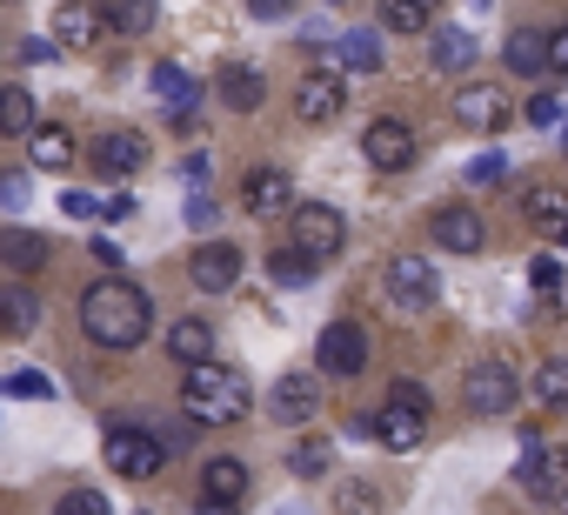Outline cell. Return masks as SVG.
Instances as JSON below:
<instances>
[{"instance_id":"obj_11","label":"cell","mask_w":568,"mask_h":515,"mask_svg":"<svg viewBox=\"0 0 568 515\" xmlns=\"http://www.w3.org/2000/svg\"><path fill=\"white\" fill-rule=\"evenodd\" d=\"M315 415H322V382H315V375H281V382L267 388V422L308 428Z\"/></svg>"},{"instance_id":"obj_38","label":"cell","mask_w":568,"mask_h":515,"mask_svg":"<svg viewBox=\"0 0 568 515\" xmlns=\"http://www.w3.org/2000/svg\"><path fill=\"white\" fill-rule=\"evenodd\" d=\"M54 515H114V508H108L101 488H68V495L54 502Z\"/></svg>"},{"instance_id":"obj_2","label":"cell","mask_w":568,"mask_h":515,"mask_svg":"<svg viewBox=\"0 0 568 515\" xmlns=\"http://www.w3.org/2000/svg\"><path fill=\"white\" fill-rule=\"evenodd\" d=\"M181 408H187V422L227 428V422H241L254 408V388H247V375L234 362H201V368L181 375Z\"/></svg>"},{"instance_id":"obj_8","label":"cell","mask_w":568,"mask_h":515,"mask_svg":"<svg viewBox=\"0 0 568 515\" xmlns=\"http://www.w3.org/2000/svg\"><path fill=\"white\" fill-rule=\"evenodd\" d=\"M161 462H168V448H161L154 428H128V422L108 428V468H114V475L148 482V475H161Z\"/></svg>"},{"instance_id":"obj_32","label":"cell","mask_w":568,"mask_h":515,"mask_svg":"<svg viewBox=\"0 0 568 515\" xmlns=\"http://www.w3.org/2000/svg\"><path fill=\"white\" fill-rule=\"evenodd\" d=\"M328 468H335V442H328V435H302V442L288 448V475L315 482V475H328Z\"/></svg>"},{"instance_id":"obj_39","label":"cell","mask_w":568,"mask_h":515,"mask_svg":"<svg viewBox=\"0 0 568 515\" xmlns=\"http://www.w3.org/2000/svg\"><path fill=\"white\" fill-rule=\"evenodd\" d=\"M0 388H8V395H54V382H48L41 368H14L8 382H0Z\"/></svg>"},{"instance_id":"obj_46","label":"cell","mask_w":568,"mask_h":515,"mask_svg":"<svg viewBox=\"0 0 568 515\" xmlns=\"http://www.w3.org/2000/svg\"><path fill=\"white\" fill-rule=\"evenodd\" d=\"M528 121H535V128H555V121H561L555 94H535V101H528Z\"/></svg>"},{"instance_id":"obj_20","label":"cell","mask_w":568,"mask_h":515,"mask_svg":"<svg viewBox=\"0 0 568 515\" xmlns=\"http://www.w3.org/2000/svg\"><path fill=\"white\" fill-rule=\"evenodd\" d=\"M247 495V462L241 455H207L201 462V502H234L241 508Z\"/></svg>"},{"instance_id":"obj_40","label":"cell","mask_w":568,"mask_h":515,"mask_svg":"<svg viewBox=\"0 0 568 515\" xmlns=\"http://www.w3.org/2000/svg\"><path fill=\"white\" fill-rule=\"evenodd\" d=\"M548 81H568V21L548 28Z\"/></svg>"},{"instance_id":"obj_31","label":"cell","mask_w":568,"mask_h":515,"mask_svg":"<svg viewBox=\"0 0 568 515\" xmlns=\"http://www.w3.org/2000/svg\"><path fill=\"white\" fill-rule=\"evenodd\" d=\"M34 128H41V114H34V94H28V88H0V134L28 141Z\"/></svg>"},{"instance_id":"obj_29","label":"cell","mask_w":568,"mask_h":515,"mask_svg":"<svg viewBox=\"0 0 568 515\" xmlns=\"http://www.w3.org/2000/svg\"><path fill=\"white\" fill-rule=\"evenodd\" d=\"M335 61H342V74H375L382 68V34L375 28H348L335 41Z\"/></svg>"},{"instance_id":"obj_44","label":"cell","mask_w":568,"mask_h":515,"mask_svg":"<svg viewBox=\"0 0 568 515\" xmlns=\"http://www.w3.org/2000/svg\"><path fill=\"white\" fill-rule=\"evenodd\" d=\"M61 208H68L74 221H94V214H108V201H94V194H81V188H74V194H61Z\"/></svg>"},{"instance_id":"obj_53","label":"cell","mask_w":568,"mask_h":515,"mask_svg":"<svg viewBox=\"0 0 568 515\" xmlns=\"http://www.w3.org/2000/svg\"><path fill=\"white\" fill-rule=\"evenodd\" d=\"M555 515H568V502H561V508H555Z\"/></svg>"},{"instance_id":"obj_9","label":"cell","mask_w":568,"mask_h":515,"mask_svg":"<svg viewBox=\"0 0 568 515\" xmlns=\"http://www.w3.org/2000/svg\"><path fill=\"white\" fill-rule=\"evenodd\" d=\"M455 121H462L468 134H501V128H508V94H501V81H462V88H455Z\"/></svg>"},{"instance_id":"obj_28","label":"cell","mask_w":568,"mask_h":515,"mask_svg":"<svg viewBox=\"0 0 568 515\" xmlns=\"http://www.w3.org/2000/svg\"><path fill=\"white\" fill-rule=\"evenodd\" d=\"M34 322H41V295L28 282H8L0 289V335H28Z\"/></svg>"},{"instance_id":"obj_18","label":"cell","mask_w":568,"mask_h":515,"mask_svg":"<svg viewBox=\"0 0 568 515\" xmlns=\"http://www.w3.org/2000/svg\"><path fill=\"white\" fill-rule=\"evenodd\" d=\"M475 54H481L475 28H455V21L428 28V68H435V74H468V68H475Z\"/></svg>"},{"instance_id":"obj_22","label":"cell","mask_w":568,"mask_h":515,"mask_svg":"<svg viewBox=\"0 0 568 515\" xmlns=\"http://www.w3.org/2000/svg\"><path fill=\"white\" fill-rule=\"evenodd\" d=\"M94 41H101V14L88 8V0H68V8H54V48L81 54V48H94Z\"/></svg>"},{"instance_id":"obj_51","label":"cell","mask_w":568,"mask_h":515,"mask_svg":"<svg viewBox=\"0 0 568 515\" xmlns=\"http://www.w3.org/2000/svg\"><path fill=\"white\" fill-rule=\"evenodd\" d=\"M561 154H568V121H561Z\"/></svg>"},{"instance_id":"obj_45","label":"cell","mask_w":568,"mask_h":515,"mask_svg":"<svg viewBox=\"0 0 568 515\" xmlns=\"http://www.w3.org/2000/svg\"><path fill=\"white\" fill-rule=\"evenodd\" d=\"M388 402H402V408H422V415H428V388H422V382H395V388H388Z\"/></svg>"},{"instance_id":"obj_10","label":"cell","mask_w":568,"mask_h":515,"mask_svg":"<svg viewBox=\"0 0 568 515\" xmlns=\"http://www.w3.org/2000/svg\"><path fill=\"white\" fill-rule=\"evenodd\" d=\"M428 241L448 248V254H481V248H488V221H481L468 201H448V208L428 214Z\"/></svg>"},{"instance_id":"obj_14","label":"cell","mask_w":568,"mask_h":515,"mask_svg":"<svg viewBox=\"0 0 568 515\" xmlns=\"http://www.w3.org/2000/svg\"><path fill=\"white\" fill-rule=\"evenodd\" d=\"M187 282H194L201 295H227V289L241 282V248H234V241H201V248L187 254Z\"/></svg>"},{"instance_id":"obj_12","label":"cell","mask_w":568,"mask_h":515,"mask_svg":"<svg viewBox=\"0 0 568 515\" xmlns=\"http://www.w3.org/2000/svg\"><path fill=\"white\" fill-rule=\"evenodd\" d=\"M342 101H348V81L328 74V68H315V74L295 81V121H302V128H328V121L342 114Z\"/></svg>"},{"instance_id":"obj_21","label":"cell","mask_w":568,"mask_h":515,"mask_svg":"<svg viewBox=\"0 0 568 515\" xmlns=\"http://www.w3.org/2000/svg\"><path fill=\"white\" fill-rule=\"evenodd\" d=\"M501 61H508V74H515V81L548 74V34H541V28H515V34L501 41Z\"/></svg>"},{"instance_id":"obj_49","label":"cell","mask_w":568,"mask_h":515,"mask_svg":"<svg viewBox=\"0 0 568 515\" xmlns=\"http://www.w3.org/2000/svg\"><path fill=\"white\" fill-rule=\"evenodd\" d=\"M201 515H241L234 502H201Z\"/></svg>"},{"instance_id":"obj_4","label":"cell","mask_w":568,"mask_h":515,"mask_svg":"<svg viewBox=\"0 0 568 515\" xmlns=\"http://www.w3.org/2000/svg\"><path fill=\"white\" fill-rule=\"evenodd\" d=\"M362 161H368L375 174H408V168L422 161V134H415L408 121L382 114V121H368V128H362Z\"/></svg>"},{"instance_id":"obj_48","label":"cell","mask_w":568,"mask_h":515,"mask_svg":"<svg viewBox=\"0 0 568 515\" xmlns=\"http://www.w3.org/2000/svg\"><path fill=\"white\" fill-rule=\"evenodd\" d=\"M207 221H214V201H207V194H194V201H187V228H207Z\"/></svg>"},{"instance_id":"obj_5","label":"cell","mask_w":568,"mask_h":515,"mask_svg":"<svg viewBox=\"0 0 568 515\" xmlns=\"http://www.w3.org/2000/svg\"><path fill=\"white\" fill-rule=\"evenodd\" d=\"M515 482H521L541 508H561V502H568V448H561V442H535V435H528V455H521Z\"/></svg>"},{"instance_id":"obj_30","label":"cell","mask_w":568,"mask_h":515,"mask_svg":"<svg viewBox=\"0 0 568 515\" xmlns=\"http://www.w3.org/2000/svg\"><path fill=\"white\" fill-rule=\"evenodd\" d=\"M528 395H535V408H568V362L561 355H548V362H535V375H528Z\"/></svg>"},{"instance_id":"obj_19","label":"cell","mask_w":568,"mask_h":515,"mask_svg":"<svg viewBox=\"0 0 568 515\" xmlns=\"http://www.w3.org/2000/svg\"><path fill=\"white\" fill-rule=\"evenodd\" d=\"M48 262H54V248H48L34 228H0V269H14V275L28 282V275H41Z\"/></svg>"},{"instance_id":"obj_37","label":"cell","mask_w":568,"mask_h":515,"mask_svg":"<svg viewBox=\"0 0 568 515\" xmlns=\"http://www.w3.org/2000/svg\"><path fill=\"white\" fill-rule=\"evenodd\" d=\"M382 28L388 34H428V14L408 8V0H382Z\"/></svg>"},{"instance_id":"obj_27","label":"cell","mask_w":568,"mask_h":515,"mask_svg":"<svg viewBox=\"0 0 568 515\" xmlns=\"http://www.w3.org/2000/svg\"><path fill=\"white\" fill-rule=\"evenodd\" d=\"M94 14H101V28H114V34L134 41V34H148V28L161 21V0H101Z\"/></svg>"},{"instance_id":"obj_16","label":"cell","mask_w":568,"mask_h":515,"mask_svg":"<svg viewBox=\"0 0 568 515\" xmlns=\"http://www.w3.org/2000/svg\"><path fill=\"white\" fill-rule=\"evenodd\" d=\"M362 428H368L382 448H395V455H408V448H422V442H428V415H422V408H402V402H382Z\"/></svg>"},{"instance_id":"obj_7","label":"cell","mask_w":568,"mask_h":515,"mask_svg":"<svg viewBox=\"0 0 568 515\" xmlns=\"http://www.w3.org/2000/svg\"><path fill=\"white\" fill-rule=\"evenodd\" d=\"M462 395H468V408H475V415H508V408L521 402V375H515L501 355H481V362L468 368Z\"/></svg>"},{"instance_id":"obj_26","label":"cell","mask_w":568,"mask_h":515,"mask_svg":"<svg viewBox=\"0 0 568 515\" xmlns=\"http://www.w3.org/2000/svg\"><path fill=\"white\" fill-rule=\"evenodd\" d=\"M521 214H528V228H535V234H561V228H568V188L535 181V188L521 194Z\"/></svg>"},{"instance_id":"obj_52","label":"cell","mask_w":568,"mask_h":515,"mask_svg":"<svg viewBox=\"0 0 568 515\" xmlns=\"http://www.w3.org/2000/svg\"><path fill=\"white\" fill-rule=\"evenodd\" d=\"M555 241H561V248H568V228H561V234H555Z\"/></svg>"},{"instance_id":"obj_3","label":"cell","mask_w":568,"mask_h":515,"mask_svg":"<svg viewBox=\"0 0 568 515\" xmlns=\"http://www.w3.org/2000/svg\"><path fill=\"white\" fill-rule=\"evenodd\" d=\"M288 234H295V248L308 254V262L322 269V262H335V254H342L348 221H342V208H328V201H295V208H288Z\"/></svg>"},{"instance_id":"obj_25","label":"cell","mask_w":568,"mask_h":515,"mask_svg":"<svg viewBox=\"0 0 568 515\" xmlns=\"http://www.w3.org/2000/svg\"><path fill=\"white\" fill-rule=\"evenodd\" d=\"M168 355H174L181 368H201V362H214V329H207L201 315H181V322L168 329Z\"/></svg>"},{"instance_id":"obj_41","label":"cell","mask_w":568,"mask_h":515,"mask_svg":"<svg viewBox=\"0 0 568 515\" xmlns=\"http://www.w3.org/2000/svg\"><path fill=\"white\" fill-rule=\"evenodd\" d=\"M28 201H34L28 174H21V168H8V174H0V208H28Z\"/></svg>"},{"instance_id":"obj_34","label":"cell","mask_w":568,"mask_h":515,"mask_svg":"<svg viewBox=\"0 0 568 515\" xmlns=\"http://www.w3.org/2000/svg\"><path fill=\"white\" fill-rule=\"evenodd\" d=\"M261 94H267V88H261V74H254V68H227V74H221V101H227L234 114H254V108H261Z\"/></svg>"},{"instance_id":"obj_35","label":"cell","mask_w":568,"mask_h":515,"mask_svg":"<svg viewBox=\"0 0 568 515\" xmlns=\"http://www.w3.org/2000/svg\"><path fill=\"white\" fill-rule=\"evenodd\" d=\"M267 282H288V289H302V282H315V262L288 241V248H274L267 254Z\"/></svg>"},{"instance_id":"obj_50","label":"cell","mask_w":568,"mask_h":515,"mask_svg":"<svg viewBox=\"0 0 568 515\" xmlns=\"http://www.w3.org/2000/svg\"><path fill=\"white\" fill-rule=\"evenodd\" d=\"M408 8H422V14H435V8H442V0H408Z\"/></svg>"},{"instance_id":"obj_36","label":"cell","mask_w":568,"mask_h":515,"mask_svg":"<svg viewBox=\"0 0 568 515\" xmlns=\"http://www.w3.org/2000/svg\"><path fill=\"white\" fill-rule=\"evenodd\" d=\"M335 508H342V515H382V488L362 482V475H348V482L335 488Z\"/></svg>"},{"instance_id":"obj_24","label":"cell","mask_w":568,"mask_h":515,"mask_svg":"<svg viewBox=\"0 0 568 515\" xmlns=\"http://www.w3.org/2000/svg\"><path fill=\"white\" fill-rule=\"evenodd\" d=\"M28 161H34L41 174H68V168L81 161V148H74L68 128H34V134H28Z\"/></svg>"},{"instance_id":"obj_33","label":"cell","mask_w":568,"mask_h":515,"mask_svg":"<svg viewBox=\"0 0 568 515\" xmlns=\"http://www.w3.org/2000/svg\"><path fill=\"white\" fill-rule=\"evenodd\" d=\"M528 289H535L548 309H568V275H561L555 254H535V262H528Z\"/></svg>"},{"instance_id":"obj_17","label":"cell","mask_w":568,"mask_h":515,"mask_svg":"<svg viewBox=\"0 0 568 515\" xmlns=\"http://www.w3.org/2000/svg\"><path fill=\"white\" fill-rule=\"evenodd\" d=\"M241 208L247 214H288L295 208V181L281 174V168H247V181H241Z\"/></svg>"},{"instance_id":"obj_23","label":"cell","mask_w":568,"mask_h":515,"mask_svg":"<svg viewBox=\"0 0 568 515\" xmlns=\"http://www.w3.org/2000/svg\"><path fill=\"white\" fill-rule=\"evenodd\" d=\"M148 88H154V101H161V108H174L181 121H187V108L201 101V81H194V74L181 68V61H161V68L148 74Z\"/></svg>"},{"instance_id":"obj_1","label":"cell","mask_w":568,"mask_h":515,"mask_svg":"<svg viewBox=\"0 0 568 515\" xmlns=\"http://www.w3.org/2000/svg\"><path fill=\"white\" fill-rule=\"evenodd\" d=\"M148 329H154V302H148L141 282H128V275H101V282L81 295V335H88L94 349L128 355V349L148 342Z\"/></svg>"},{"instance_id":"obj_13","label":"cell","mask_w":568,"mask_h":515,"mask_svg":"<svg viewBox=\"0 0 568 515\" xmlns=\"http://www.w3.org/2000/svg\"><path fill=\"white\" fill-rule=\"evenodd\" d=\"M315 355H322V375H362L368 368V329L362 322H328L322 329V342H315Z\"/></svg>"},{"instance_id":"obj_42","label":"cell","mask_w":568,"mask_h":515,"mask_svg":"<svg viewBox=\"0 0 568 515\" xmlns=\"http://www.w3.org/2000/svg\"><path fill=\"white\" fill-rule=\"evenodd\" d=\"M501 174H508L501 154H475V161H468V188H488V181H501Z\"/></svg>"},{"instance_id":"obj_6","label":"cell","mask_w":568,"mask_h":515,"mask_svg":"<svg viewBox=\"0 0 568 515\" xmlns=\"http://www.w3.org/2000/svg\"><path fill=\"white\" fill-rule=\"evenodd\" d=\"M388 302H395L402 315H422V309H435V302H442V275H435L428 254L402 248L395 262H388Z\"/></svg>"},{"instance_id":"obj_43","label":"cell","mask_w":568,"mask_h":515,"mask_svg":"<svg viewBox=\"0 0 568 515\" xmlns=\"http://www.w3.org/2000/svg\"><path fill=\"white\" fill-rule=\"evenodd\" d=\"M88 248H94V262H101L108 275H121V262H128V248H121V241H108V234H94Z\"/></svg>"},{"instance_id":"obj_15","label":"cell","mask_w":568,"mask_h":515,"mask_svg":"<svg viewBox=\"0 0 568 515\" xmlns=\"http://www.w3.org/2000/svg\"><path fill=\"white\" fill-rule=\"evenodd\" d=\"M94 174L101 181H128V174H141L148 168V134H134V128H108L101 141H94Z\"/></svg>"},{"instance_id":"obj_47","label":"cell","mask_w":568,"mask_h":515,"mask_svg":"<svg viewBox=\"0 0 568 515\" xmlns=\"http://www.w3.org/2000/svg\"><path fill=\"white\" fill-rule=\"evenodd\" d=\"M247 14H261V21H281V14H295V0H247Z\"/></svg>"}]
</instances>
